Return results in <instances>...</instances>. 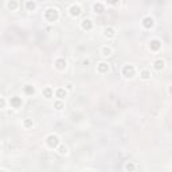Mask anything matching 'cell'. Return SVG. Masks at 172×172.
<instances>
[{"mask_svg": "<svg viewBox=\"0 0 172 172\" xmlns=\"http://www.w3.org/2000/svg\"><path fill=\"white\" fill-rule=\"evenodd\" d=\"M108 70H109V67H108V64H106V63L102 62V63L98 64V71H100V73H106Z\"/></svg>", "mask_w": 172, "mask_h": 172, "instance_id": "9c48e42d", "label": "cell"}, {"mask_svg": "<svg viewBox=\"0 0 172 172\" xmlns=\"http://www.w3.org/2000/svg\"><path fill=\"white\" fill-rule=\"evenodd\" d=\"M94 11L96 12H98V14H101L102 11H104V7H102V4H94Z\"/></svg>", "mask_w": 172, "mask_h": 172, "instance_id": "9a60e30c", "label": "cell"}, {"mask_svg": "<svg viewBox=\"0 0 172 172\" xmlns=\"http://www.w3.org/2000/svg\"><path fill=\"white\" fill-rule=\"evenodd\" d=\"M110 49H108V47H104V49H102V55H110Z\"/></svg>", "mask_w": 172, "mask_h": 172, "instance_id": "d6986e66", "label": "cell"}, {"mask_svg": "<svg viewBox=\"0 0 172 172\" xmlns=\"http://www.w3.org/2000/svg\"><path fill=\"white\" fill-rule=\"evenodd\" d=\"M24 93L28 94V96H32V94L35 93V89H34L31 85H26L24 86Z\"/></svg>", "mask_w": 172, "mask_h": 172, "instance_id": "52a82bcc", "label": "cell"}, {"mask_svg": "<svg viewBox=\"0 0 172 172\" xmlns=\"http://www.w3.org/2000/svg\"><path fill=\"white\" fill-rule=\"evenodd\" d=\"M82 28L83 30H90V28H92V22H90L89 19L82 20Z\"/></svg>", "mask_w": 172, "mask_h": 172, "instance_id": "ba28073f", "label": "cell"}, {"mask_svg": "<svg viewBox=\"0 0 172 172\" xmlns=\"http://www.w3.org/2000/svg\"><path fill=\"white\" fill-rule=\"evenodd\" d=\"M66 152H67V148L64 147V145H62V147L59 148V153H62V155H63V153H66Z\"/></svg>", "mask_w": 172, "mask_h": 172, "instance_id": "7402d4cb", "label": "cell"}, {"mask_svg": "<svg viewBox=\"0 0 172 172\" xmlns=\"http://www.w3.org/2000/svg\"><path fill=\"white\" fill-rule=\"evenodd\" d=\"M149 47L152 50H159V49H160V42H159V40H152V42H150V45H149Z\"/></svg>", "mask_w": 172, "mask_h": 172, "instance_id": "30bf717a", "label": "cell"}, {"mask_svg": "<svg viewBox=\"0 0 172 172\" xmlns=\"http://www.w3.org/2000/svg\"><path fill=\"white\" fill-rule=\"evenodd\" d=\"M26 125H27V126L31 125V121H30V120H27V121H26Z\"/></svg>", "mask_w": 172, "mask_h": 172, "instance_id": "484cf974", "label": "cell"}, {"mask_svg": "<svg viewBox=\"0 0 172 172\" xmlns=\"http://www.w3.org/2000/svg\"><path fill=\"white\" fill-rule=\"evenodd\" d=\"M122 74L125 77H133V74H135V70H133L132 66H125L122 70Z\"/></svg>", "mask_w": 172, "mask_h": 172, "instance_id": "3957f363", "label": "cell"}, {"mask_svg": "<svg viewBox=\"0 0 172 172\" xmlns=\"http://www.w3.org/2000/svg\"><path fill=\"white\" fill-rule=\"evenodd\" d=\"M45 18L49 22H55L58 19V11L55 10V8H49V10H46V12H45Z\"/></svg>", "mask_w": 172, "mask_h": 172, "instance_id": "6da1fadb", "label": "cell"}, {"mask_svg": "<svg viewBox=\"0 0 172 172\" xmlns=\"http://www.w3.org/2000/svg\"><path fill=\"white\" fill-rule=\"evenodd\" d=\"M16 7H18V3H16L15 0H11V2H8V8H10L11 11L16 10Z\"/></svg>", "mask_w": 172, "mask_h": 172, "instance_id": "5bb4252c", "label": "cell"}, {"mask_svg": "<svg viewBox=\"0 0 172 172\" xmlns=\"http://www.w3.org/2000/svg\"><path fill=\"white\" fill-rule=\"evenodd\" d=\"M47 144H49L51 148H55V147H58V144H59V140H58V137H57V136H54V135L49 136V137H47Z\"/></svg>", "mask_w": 172, "mask_h": 172, "instance_id": "7a4b0ae2", "label": "cell"}, {"mask_svg": "<svg viewBox=\"0 0 172 172\" xmlns=\"http://www.w3.org/2000/svg\"><path fill=\"white\" fill-rule=\"evenodd\" d=\"M105 35H106V36H109V38H110V36H113V35H114L113 28H106V30H105Z\"/></svg>", "mask_w": 172, "mask_h": 172, "instance_id": "e0dca14e", "label": "cell"}, {"mask_svg": "<svg viewBox=\"0 0 172 172\" xmlns=\"http://www.w3.org/2000/svg\"><path fill=\"white\" fill-rule=\"evenodd\" d=\"M43 94H45L46 98H51V97H53V90H51L50 88H47V89L43 90Z\"/></svg>", "mask_w": 172, "mask_h": 172, "instance_id": "8fae6325", "label": "cell"}, {"mask_svg": "<svg viewBox=\"0 0 172 172\" xmlns=\"http://www.w3.org/2000/svg\"><path fill=\"white\" fill-rule=\"evenodd\" d=\"M143 26H144L145 28H150L153 26V19L152 18H145L143 20Z\"/></svg>", "mask_w": 172, "mask_h": 172, "instance_id": "8992f818", "label": "cell"}, {"mask_svg": "<svg viewBox=\"0 0 172 172\" xmlns=\"http://www.w3.org/2000/svg\"><path fill=\"white\" fill-rule=\"evenodd\" d=\"M27 8H28V10H34V8H35V3L28 2V3H27Z\"/></svg>", "mask_w": 172, "mask_h": 172, "instance_id": "ffe728a7", "label": "cell"}, {"mask_svg": "<svg viewBox=\"0 0 172 172\" xmlns=\"http://www.w3.org/2000/svg\"><path fill=\"white\" fill-rule=\"evenodd\" d=\"M10 102H11L12 108H20L22 106V100H20L19 97H12L11 100H10Z\"/></svg>", "mask_w": 172, "mask_h": 172, "instance_id": "277c9868", "label": "cell"}, {"mask_svg": "<svg viewBox=\"0 0 172 172\" xmlns=\"http://www.w3.org/2000/svg\"><path fill=\"white\" fill-rule=\"evenodd\" d=\"M149 75H150V74H149V73H148L147 70H144L143 73H141V78H143V79H148V78H149Z\"/></svg>", "mask_w": 172, "mask_h": 172, "instance_id": "ac0fdd59", "label": "cell"}, {"mask_svg": "<svg viewBox=\"0 0 172 172\" xmlns=\"http://www.w3.org/2000/svg\"><path fill=\"white\" fill-rule=\"evenodd\" d=\"M163 67H164V61H156L155 62V69H156V70H161Z\"/></svg>", "mask_w": 172, "mask_h": 172, "instance_id": "4fadbf2b", "label": "cell"}, {"mask_svg": "<svg viewBox=\"0 0 172 172\" xmlns=\"http://www.w3.org/2000/svg\"><path fill=\"white\" fill-rule=\"evenodd\" d=\"M79 14H81L79 6H71V7H70V15H71V16H78Z\"/></svg>", "mask_w": 172, "mask_h": 172, "instance_id": "5b68a950", "label": "cell"}, {"mask_svg": "<svg viewBox=\"0 0 172 172\" xmlns=\"http://www.w3.org/2000/svg\"><path fill=\"white\" fill-rule=\"evenodd\" d=\"M126 169H133V165H132V164H131V165L128 164V165H126Z\"/></svg>", "mask_w": 172, "mask_h": 172, "instance_id": "d4e9b609", "label": "cell"}, {"mask_svg": "<svg viewBox=\"0 0 172 172\" xmlns=\"http://www.w3.org/2000/svg\"><path fill=\"white\" fill-rule=\"evenodd\" d=\"M106 2L109 4H116V3H117V0H106Z\"/></svg>", "mask_w": 172, "mask_h": 172, "instance_id": "603a6c76", "label": "cell"}, {"mask_svg": "<svg viewBox=\"0 0 172 172\" xmlns=\"http://www.w3.org/2000/svg\"><path fill=\"white\" fill-rule=\"evenodd\" d=\"M55 108H57V109L59 110V109H62V108H63V104H62V102L61 101H58V102H55Z\"/></svg>", "mask_w": 172, "mask_h": 172, "instance_id": "44dd1931", "label": "cell"}, {"mask_svg": "<svg viewBox=\"0 0 172 172\" xmlns=\"http://www.w3.org/2000/svg\"><path fill=\"white\" fill-rule=\"evenodd\" d=\"M55 63H57V67H58V69H61V70L66 67V62H64L63 59H58V61L55 62Z\"/></svg>", "mask_w": 172, "mask_h": 172, "instance_id": "7c38bea8", "label": "cell"}, {"mask_svg": "<svg viewBox=\"0 0 172 172\" xmlns=\"http://www.w3.org/2000/svg\"><path fill=\"white\" fill-rule=\"evenodd\" d=\"M64 96H66V92H64L63 89H58V90H57V97H58V98H61V100H62Z\"/></svg>", "mask_w": 172, "mask_h": 172, "instance_id": "2e32d148", "label": "cell"}, {"mask_svg": "<svg viewBox=\"0 0 172 172\" xmlns=\"http://www.w3.org/2000/svg\"><path fill=\"white\" fill-rule=\"evenodd\" d=\"M4 104H6V102H4V100H0V108H3Z\"/></svg>", "mask_w": 172, "mask_h": 172, "instance_id": "cb8c5ba5", "label": "cell"}]
</instances>
